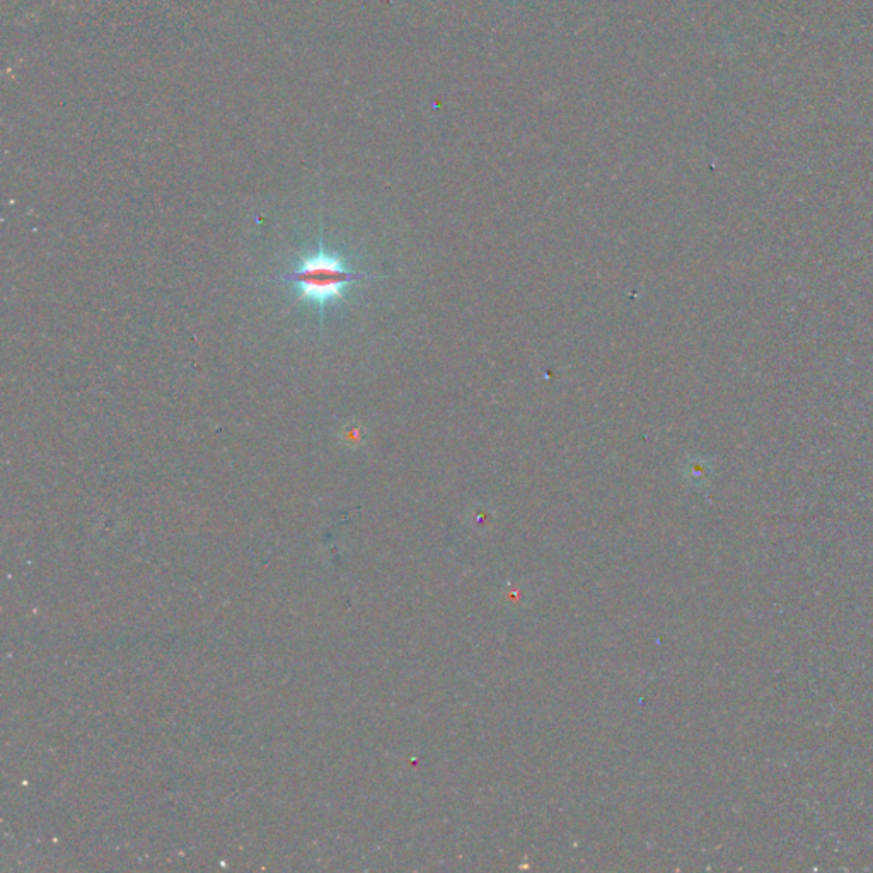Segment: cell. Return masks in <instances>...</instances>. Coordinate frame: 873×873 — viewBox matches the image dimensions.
<instances>
[{
    "label": "cell",
    "mask_w": 873,
    "mask_h": 873,
    "mask_svg": "<svg viewBox=\"0 0 873 873\" xmlns=\"http://www.w3.org/2000/svg\"><path fill=\"white\" fill-rule=\"evenodd\" d=\"M366 277L340 251L330 250L321 232L318 244L297 256L278 282L289 289L296 306L315 311L323 323L326 312L343 302L348 290Z\"/></svg>",
    "instance_id": "1"
}]
</instances>
